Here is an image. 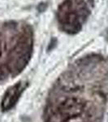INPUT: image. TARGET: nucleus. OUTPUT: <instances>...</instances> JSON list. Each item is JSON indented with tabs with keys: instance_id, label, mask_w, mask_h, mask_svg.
Here are the masks:
<instances>
[{
	"instance_id": "1",
	"label": "nucleus",
	"mask_w": 108,
	"mask_h": 122,
	"mask_svg": "<svg viewBox=\"0 0 108 122\" xmlns=\"http://www.w3.org/2000/svg\"><path fill=\"white\" fill-rule=\"evenodd\" d=\"M89 14V10L84 0H65L58 11V20L63 30L76 33Z\"/></svg>"
},
{
	"instance_id": "2",
	"label": "nucleus",
	"mask_w": 108,
	"mask_h": 122,
	"mask_svg": "<svg viewBox=\"0 0 108 122\" xmlns=\"http://www.w3.org/2000/svg\"><path fill=\"white\" fill-rule=\"evenodd\" d=\"M23 89L24 87L21 84L15 85L14 87L10 89V90L6 94L4 100L3 102V107L6 110L11 107L15 103L16 99H18L19 95L23 91Z\"/></svg>"
}]
</instances>
